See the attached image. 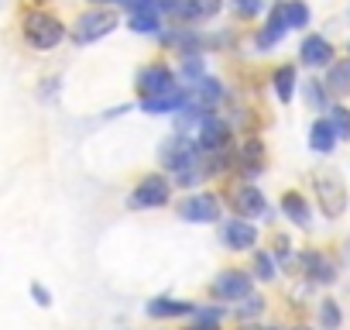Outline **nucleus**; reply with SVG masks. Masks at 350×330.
Instances as JSON below:
<instances>
[{
	"mask_svg": "<svg viewBox=\"0 0 350 330\" xmlns=\"http://www.w3.org/2000/svg\"><path fill=\"white\" fill-rule=\"evenodd\" d=\"M282 210H285V217H288L292 224H299V227L309 224V203H306L299 193H285V196H282Z\"/></svg>",
	"mask_w": 350,
	"mask_h": 330,
	"instance_id": "aec40b11",
	"label": "nucleus"
},
{
	"mask_svg": "<svg viewBox=\"0 0 350 330\" xmlns=\"http://www.w3.org/2000/svg\"><path fill=\"white\" fill-rule=\"evenodd\" d=\"M224 241H227V248L230 251H247V248H254L258 244V231H254V224L251 220H227L224 224Z\"/></svg>",
	"mask_w": 350,
	"mask_h": 330,
	"instance_id": "ddd939ff",
	"label": "nucleus"
},
{
	"mask_svg": "<svg viewBox=\"0 0 350 330\" xmlns=\"http://www.w3.org/2000/svg\"><path fill=\"white\" fill-rule=\"evenodd\" d=\"M241 330H282V327H268V323H244Z\"/></svg>",
	"mask_w": 350,
	"mask_h": 330,
	"instance_id": "72a5a7b5",
	"label": "nucleus"
},
{
	"mask_svg": "<svg viewBox=\"0 0 350 330\" xmlns=\"http://www.w3.org/2000/svg\"><path fill=\"white\" fill-rule=\"evenodd\" d=\"M213 296L220 299H244L251 296V275L241 272V268H227L213 279Z\"/></svg>",
	"mask_w": 350,
	"mask_h": 330,
	"instance_id": "9d476101",
	"label": "nucleus"
},
{
	"mask_svg": "<svg viewBox=\"0 0 350 330\" xmlns=\"http://www.w3.org/2000/svg\"><path fill=\"white\" fill-rule=\"evenodd\" d=\"M309 148L319 151V155H329V151L336 148V131H333V124H329L326 117H319V120L309 127Z\"/></svg>",
	"mask_w": 350,
	"mask_h": 330,
	"instance_id": "f3484780",
	"label": "nucleus"
},
{
	"mask_svg": "<svg viewBox=\"0 0 350 330\" xmlns=\"http://www.w3.org/2000/svg\"><path fill=\"white\" fill-rule=\"evenodd\" d=\"M319 320H323V327H326V330H336V327L343 323L340 306H336L333 299H323V306H319Z\"/></svg>",
	"mask_w": 350,
	"mask_h": 330,
	"instance_id": "c85d7f7f",
	"label": "nucleus"
},
{
	"mask_svg": "<svg viewBox=\"0 0 350 330\" xmlns=\"http://www.w3.org/2000/svg\"><path fill=\"white\" fill-rule=\"evenodd\" d=\"M161 165L165 169H172L175 176L193 169V165H200V144L186 134H172L165 144H161Z\"/></svg>",
	"mask_w": 350,
	"mask_h": 330,
	"instance_id": "f03ea898",
	"label": "nucleus"
},
{
	"mask_svg": "<svg viewBox=\"0 0 350 330\" xmlns=\"http://www.w3.org/2000/svg\"><path fill=\"white\" fill-rule=\"evenodd\" d=\"M141 107H144L148 114H179V110H186V93H183V90H172V93H165V97L141 100Z\"/></svg>",
	"mask_w": 350,
	"mask_h": 330,
	"instance_id": "6ab92c4d",
	"label": "nucleus"
},
{
	"mask_svg": "<svg viewBox=\"0 0 350 330\" xmlns=\"http://www.w3.org/2000/svg\"><path fill=\"white\" fill-rule=\"evenodd\" d=\"M230 207L237 210V217H241V220H251V217H258V214H265V210H268V207H265L261 190H258V186H251V183H244V186H234V190H230Z\"/></svg>",
	"mask_w": 350,
	"mask_h": 330,
	"instance_id": "1a4fd4ad",
	"label": "nucleus"
},
{
	"mask_svg": "<svg viewBox=\"0 0 350 330\" xmlns=\"http://www.w3.org/2000/svg\"><path fill=\"white\" fill-rule=\"evenodd\" d=\"M31 296H35L38 306H52V292H49L42 282H31Z\"/></svg>",
	"mask_w": 350,
	"mask_h": 330,
	"instance_id": "2f4dec72",
	"label": "nucleus"
},
{
	"mask_svg": "<svg viewBox=\"0 0 350 330\" xmlns=\"http://www.w3.org/2000/svg\"><path fill=\"white\" fill-rule=\"evenodd\" d=\"M306 100L319 110V107H323V100H326V86H323V83H316V79H312V83H306Z\"/></svg>",
	"mask_w": 350,
	"mask_h": 330,
	"instance_id": "7c9ffc66",
	"label": "nucleus"
},
{
	"mask_svg": "<svg viewBox=\"0 0 350 330\" xmlns=\"http://www.w3.org/2000/svg\"><path fill=\"white\" fill-rule=\"evenodd\" d=\"M275 272H278L275 258H271L268 251H258V255H254V275H258V279H265V282H271V279H275Z\"/></svg>",
	"mask_w": 350,
	"mask_h": 330,
	"instance_id": "cd10ccee",
	"label": "nucleus"
},
{
	"mask_svg": "<svg viewBox=\"0 0 350 330\" xmlns=\"http://www.w3.org/2000/svg\"><path fill=\"white\" fill-rule=\"evenodd\" d=\"M295 330H309V327H295Z\"/></svg>",
	"mask_w": 350,
	"mask_h": 330,
	"instance_id": "c9c22d12",
	"label": "nucleus"
},
{
	"mask_svg": "<svg viewBox=\"0 0 350 330\" xmlns=\"http://www.w3.org/2000/svg\"><path fill=\"white\" fill-rule=\"evenodd\" d=\"M217 8H220V0H179L172 18H179V21H200V18H210Z\"/></svg>",
	"mask_w": 350,
	"mask_h": 330,
	"instance_id": "dca6fc26",
	"label": "nucleus"
},
{
	"mask_svg": "<svg viewBox=\"0 0 350 330\" xmlns=\"http://www.w3.org/2000/svg\"><path fill=\"white\" fill-rule=\"evenodd\" d=\"M312 190H316V200H319V210L336 220L343 210H347V193H343V183L333 176V173H316L312 176Z\"/></svg>",
	"mask_w": 350,
	"mask_h": 330,
	"instance_id": "7ed1b4c3",
	"label": "nucleus"
},
{
	"mask_svg": "<svg viewBox=\"0 0 350 330\" xmlns=\"http://www.w3.org/2000/svg\"><path fill=\"white\" fill-rule=\"evenodd\" d=\"M165 203H168V179H165V176H158V173L144 176V179L134 186V193H131V207H134V210L165 207Z\"/></svg>",
	"mask_w": 350,
	"mask_h": 330,
	"instance_id": "423d86ee",
	"label": "nucleus"
},
{
	"mask_svg": "<svg viewBox=\"0 0 350 330\" xmlns=\"http://www.w3.org/2000/svg\"><path fill=\"white\" fill-rule=\"evenodd\" d=\"M241 162H244V173H247V169H251V173L265 169V144H261L258 138H251V141L244 144V151H241Z\"/></svg>",
	"mask_w": 350,
	"mask_h": 330,
	"instance_id": "b1692460",
	"label": "nucleus"
},
{
	"mask_svg": "<svg viewBox=\"0 0 350 330\" xmlns=\"http://www.w3.org/2000/svg\"><path fill=\"white\" fill-rule=\"evenodd\" d=\"M21 31H25V42L35 45V49H55V45L66 38L62 21H59L55 14H45V11H31V14H25Z\"/></svg>",
	"mask_w": 350,
	"mask_h": 330,
	"instance_id": "f257e3e1",
	"label": "nucleus"
},
{
	"mask_svg": "<svg viewBox=\"0 0 350 330\" xmlns=\"http://www.w3.org/2000/svg\"><path fill=\"white\" fill-rule=\"evenodd\" d=\"M299 265H302V275H306L309 282L329 285V282L336 279V265H333L323 251H306V255L299 258Z\"/></svg>",
	"mask_w": 350,
	"mask_h": 330,
	"instance_id": "9b49d317",
	"label": "nucleus"
},
{
	"mask_svg": "<svg viewBox=\"0 0 350 330\" xmlns=\"http://www.w3.org/2000/svg\"><path fill=\"white\" fill-rule=\"evenodd\" d=\"M196 144H200L203 151H220V148H227V144H230V127H227V120L206 114L203 124H200V131H196Z\"/></svg>",
	"mask_w": 350,
	"mask_h": 330,
	"instance_id": "6e6552de",
	"label": "nucleus"
},
{
	"mask_svg": "<svg viewBox=\"0 0 350 330\" xmlns=\"http://www.w3.org/2000/svg\"><path fill=\"white\" fill-rule=\"evenodd\" d=\"M113 28H117V14H113V11H86V14L76 21L72 38H76L79 45H93V42L107 38Z\"/></svg>",
	"mask_w": 350,
	"mask_h": 330,
	"instance_id": "20e7f679",
	"label": "nucleus"
},
{
	"mask_svg": "<svg viewBox=\"0 0 350 330\" xmlns=\"http://www.w3.org/2000/svg\"><path fill=\"white\" fill-rule=\"evenodd\" d=\"M285 31H288V25H285V11H282V4H275L271 14H268V25L258 31V49H271V45H278V42L285 38Z\"/></svg>",
	"mask_w": 350,
	"mask_h": 330,
	"instance_id": "2eb2a0df",
	"label": "nucleus"
},
{
	"mask_svg": "<svg viewBox=\"0 0 350 330\" xmlns=\"http://www.w3.org/2000/svg\"><path fill=\"white\" fill-rule=\"evenodd\" d=\"M179 217L189 224H213L220 220V200L213 193H193L179 203Z\"/></svg>",
	"mask_w": 350,
	"mask_h": 330,
	"instance_id": "0eeeda50",
	"label": "nucleus"
},
{
	"mask_svg": "<svg viewBox=\"0 0 350 330\" xmlns=\"http://www.w3.org/2000/svg\"><path fill=\"white\" fill-rule=\"evenodd\" d=\"M336 131V138H350V110L347 107H329V117H326Z\"/></svg>",
	"mask_w": 350,
	"mask_h": 330,
	"instance_id": "bb28decb",
	"label": "nucleus"
},
{
	"mask_svg": "<svg viewBox=\"0 0 350 330\" xmlns=\"http://www.w3.org/2000/svg\"><path fill=\"white\" fill-rule=\"evenodd\" d=\"M172 90H179V86H175V73H172L165 62L144 66V69L137 73V93H141L144 100L165 97V93H172Z\"/></svg>",
	"mask_w": 350,
	"mask_h": 330,
	"instance_id": "39448f33",
	"label": "nucleus"
},
{
	"mask_svg": "<svg viewBox=\"0 0 350 330\" xmlns=\"http://www.w3.org/2000/svg\"><path fill=\"white\" fill-rule=\"evenodd\" d=\"M183 76H186L189 83H200V79H203V59H200V55H196V59L186 55V62H183Z\"/></svg>",
	"mask_w": 350,
	"mask_h": 330,
	"instance_id": "c756f323",
	"label": "nucleus"
},
{
	"mask_svg": "<svg viewBox=\"0 0 350 330\" xmlns=\"http://www.w3.org/2000/svg\"><path fill=\"white\" fill-rule=\"evenodd\" d=\"M131 31H137V35H154V31H158V14H154V11H137V14H131Z\"/></svg>",
	"mask_w": 350,
	"mask_h": 330,
	"instance_id": "a878e982",
	"label": "nucleus"
},
{
	"mask_svg": "<svg viewBox=\"0 0 350 330\" xmlns=\"http://www.w3.org/2000/svg\"><path fill=\"white\" fill-rule=\"evenodd\" d=\"M110 4H131V0H110Z\"/></svg>",
	"mask_w": 350,
	"mask_h": 330,
	"instance_id": "f704fd0d",
	"label": "nucleus"
},
{
	"mask_svg": "<svg viewBox=\"0 0 350 330\" xmlns=\"http://www.w3.org/2000/svg\"><path fill=\"white\" fill-rule=\"evenodd\" d=\"M220 316H224V309H217V306H196L186 330H220Z\"/></svg>",
	"mask_w": 350,
	"mask_h": 330,
	"instance_id": "412c9836",
	"label": "nucleus"
},
{
	"mask_svg": "<svg viewBox=\"0 0 350 330\" xmlns=\"http://www.w3.org/2000/svg\"><path fill=\"white\" fill-rule=\"evenodd\" d=\"M193 303H186V299H172V296H158V299H151L148 303V316H154V320H172V316H193Z\"/></svg>",
	"mask_w": 350,
	"mask_h": 330,
	"instance_id": "4468645a",
	"label": "nucleus"
},
{
	"mask_svg": "<svg viewBox=\"0 0 350 330\" xmlns=\"http://www.w3.org/2000/svg\"><path fill=\"white\" fill-rule=\"evenodd\" d=\"M271 83H275V97H278L282 103H288V100L295 97V69H292V66H278Z\"/></svg>",
	"mask_w": 350,
	"mask_h": 330,
	"instance_id": "4be33fe9",
	"label": "nucleus"
},
{
	"mask_svg": "<svg viewBox=\"0 0 350 330\" xmlns=\"http://www.w3.org/2000/svg\"><path fill=\"white\" fill-rule=\"evenodd\" d=\"M261 4H265V0H234V8H237L241 14H247V18H251V14H258V11H261Z\"/></svg>",
	"mask_w": 350,
	"mask_h": 330,
	"instance_id": "473e14b6",
	"label": "nucleus"
},
{
	"mask_svg": "<svg viewBox=\"0 0 350 330\" xmlns=\"http://www.w3.org/2000/svg\"><path fill=\"white\" fill-rule=\"evenodd\" d=\"M282 11H285L288 28H306L309 25V8L302 4V0H282Z\"/></svg>",
	"mask_w": 350,
	"mask_h": 330,
	"instance_id": "5701e85b",
	"label": "nucleus"
},
{
	"mask_svg": "<svg viewBox=\"0 0 350 330\" xmlns=\"http://www.w3.org/2000/svg\"><path fill=\"white\" fill-rule=\"evenodd\" d=\"M299 55H302V66L323 69V66H329V59H333V45H329L323 35H306L302 45H299Z\"/></svg>",
	"mask_w": 350,
	"mask_h": 330,
	"instance_id": "f8f14e48",
	"label": "nucleus"
},
{
	"mask_svg": "<svg viewBox=\"0 0 350 330\" xmlns=\"http://www.w3.org/2000/svg\"><path fill=\"white\" fill-rule=\"evenodd\" d=\"M323 86H326V93H333V97H350V59L333 62L329 73H326V79H323Z\"/></svg>",
	"mask_w": 350,
	"mask_h": 330,
	"instance_id": "a211bd4d",
	"label": "nucleus"
},
{
	"mask_svg": "<svg viewBox=\"0 0 350 330\" xmlns=\"http://www.w3.org/2000/svg\"><path fill=\"white\" fill-rule=\"evenodd\" d=\"M265 313V299L261 296H244L241 299V306H237V320H244V323H254V316H261Z\"/></svg>",
	"mask_w": 350,
	"mask_h": 330,
	"instance_id": "393cba45",
	"label": "nucleus"
}]
</instances>
